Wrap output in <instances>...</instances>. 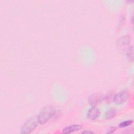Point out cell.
<instances>
[{
	"mask_svg": "<svg viewBox=\"0 0 134 134\" xmlns=\"http://www.w3.org/2000/svg\"><path fill=\"white\" fill-rule=\"evenodd\" d=\"M131 23L132 24H133V16H132L131 18Z\"/></svg>",
	"mask_w": 134,
	"mask_h": 134,
	"instance_id": "cell-16",
	"label": "cell"
},
{
	"mask_svg": "<svg viewBox=\"0 0 134 134\" xmlns=\"http://www.w3.org/2000/svg\"><path fill=\"white\" fill-rule=\"evenodd\" d=\"M126 55L127 59L130 62H133V45L129 46L127 50Z\"/></svg>",
	"mask_w": 134,
	"mask_h": 134,
	"instance_id": "cell-9",
	"label": "cell"
},
{
	"mask_svg": "<svg viewBox=\"0 0 134 134\" xmlns=\"http://www.w3.org/2000/svg\"><path fill=\"white\" fill-rule=\"evenodd\" d=\"M130 37L128 35H125L120 37L117 41L118 47L121 50L125 49L130 43Z\"/></svg>",
	"mask_w": 134,
	"mask_h": 134,
	"instance_id": "cell-7",
	"label": "cell"
},
{
	"mask_svg": "<svg viewBox=\"0 0 134 134\" xmlns=\"http://www.w3.org/2000/svg\"><path fill=\"white\" fill-rule=\"evenodd\" d=\"M38 122L37 119L31 118L28 120L20 128L21 133H29L32 132L37 127Z\"/></svg>",
	"mask_w": 134,
	"mask_h": 134,
	"instance_id": "cell-3",
	"label": "cell"
},
{
	"mask_svg": "<svg viewBox=\"0 0 134 134\" xmlns=\"http://www.w3.org/2000/svg\"><path fill=\"white\" fill-rule=\"evenodd\" d=\"M117 114L116 109L115 108H110L106 110L105 113V118L106 119H111L116 116Z\"/></svg>",
	"mask_w": 134,
	"mask_h": 134,
	"instance_id": "cell-8",
	"label": "cell"
},
{
	"mask_svg": "<svg viewBox=\"0 0 134 134\" xmlns=\"http://www.w3.org/2000/svg\"><path fill=\"white\" fill-rule=\"evenodd\" d=\"M133 123V120L132 119H128L126 120H124L121 122H120L118 125V127L120 128H127L130 125H131Z\"/></svg>",
	"mask_w": 134,
	"mask_h": 134,
	"instance_id": "cell-10",
	"label": "cell"
},
{
	"mask_svg": "<svg viewBox=\"0 0 134 134\" xmlns=\"http://www.w3.org/2000/svg\"><path fill=\"white\" fill-rule=\"evenodd\" d=\"M103 100V96L98 94H93L88 97V103L92 106H96Z\"/></svg>",
	"mask_w": 134,
	"mask_h": 134,
	"instance_id": "cell-6",
	"label": "cell"
},
{
	"mask_svg": "<svg viewBox=\"0 0 134 134\" xmlns=\"http://www.w3.org/2000/svg\"><path fill=\"white\" fill-rule=\"evenodd\" d=\"M129 97V93L127 90L124 89L114 95L113 102L116 105H121L126 103Z\"/></svg>",
	"mask_w": 134,
	"mask_h": 134,
	"instance_id": "cell-2",
	"label": "cell"
},
{
	"mask_svg": "<svg viewBox=\"0 0 134 134\" xmlns=\"http://www.w3.org/2000/svg\"><path fill=\"white\" fill-rule=\"evenodd\" d=\"M116 130V127L115 126H112L109 127V128L107 130V133H114L115 131Z\"/></svg>",
	"mask_w": 134,
	"mask_h": 134,
	"instance_id": "cell-12",
	"label": "cell"
},
{
	"mask_svg": "<svg viewBox=\"0 0 134 134\" xmlns=\"http://www.w3.org/2000/svg\"><path fill=\"white\" fill-rule=\"evenodd\" d=\"M113 96L114 95L111 93H108V94L105 95V97H103V100H104L105 102L107 103H110L111 101H113Z\"/></svg>",
	"mask_w": 134,
	"mask_h": 134,
	"instance_id": "cell-11",
	"label": "cell"
},
{
	"mask_svg": "<svg viewBox=\"0 0 134 134\" xmlns=\"http://www.w3.org/2000/svg\"><path fill=\"white\" fill-rule=\"evenodd\" d=\"M55 110L51 106H45L39 113L37 120L39 124L44 125L52 118Z\"/></svg>",
	"mask_w": 134,
	"mask_h": 134,
	"instance_id": "cell-1",
	"label": "cell"
},
{
	"mask_svg": "<svg viewBox=\"0 0 134 134\" xmlns=\"http://www.w3.org/2000/svg\"><path fill=\"white\" fill-rule=\"evenodd\" d=\"M82 127H83V126L81 124H72L63 128L62 129L61 133L63 134H69V133H73L81 130Z\"/></svg>",
	"mask_w": 134,
	"mask_h": 134,
	"instance_id": "cell-5",
	"label": "cell"
},
{
	"mask_svg": "<svg viewBox=\"0 0 134 134\" xmlns=\"http://www.w3.org/2000/svg\"><path fill=\"white\" fill-rule=\"evenodd\" d=\"M82 133L85 134H92L94 133V132L91 130H85L82 132Z\"/></svg>",
	"mask_w": 134,
	"mask_h": 134,
	"instance_id": "cell-15",
	"label": "cell"
},
{
	"mask_svg": "<svg viewBox=\"0 0 134 134\" xmlns=\"http://www.w3.org/2000/svg\"><path fill=\"white\" fill-rule=\"evenodd\" d=\"M125 18L124 16H121L120 18V19H119V26H122L124 23H125Z\"/></svg>",
	"mask_w": 134,
	"mask_h": 134,
	"instance_id": "cell-14",
	"label": "cell"
},
{
	"mask_svg": "<svg viewBox=\"0 0 134 134\" xmlns=\"http://www.w3.org/2000/svg\"><path fill=\"white\" fill-rule=\"evenodd\" d=\"M133 130L131 128L125 129L123 131V133L125 134H131V133H133Z\"/></svg>",
	"mask_w": 134,
	"mask_h": 134,
	"instance_id": "cell-13",
	"label": "cell"
},
{
	"mask_svg": "<svg viewBox=\"0 0 134 134\" xmlns=\"http://www.w3.org/2000/svg\"><path fill=\"white\" fill-rule=\"evenodd\" d=\"M100 115L99 109L96 106H92L87 111V118L91 120L97 119Z\"/></svg>",
	"mask_w": 134,
	"mask_h": 134,
	"instance_id": "cell-4",
	"label": "cell"
}]
</instances>
